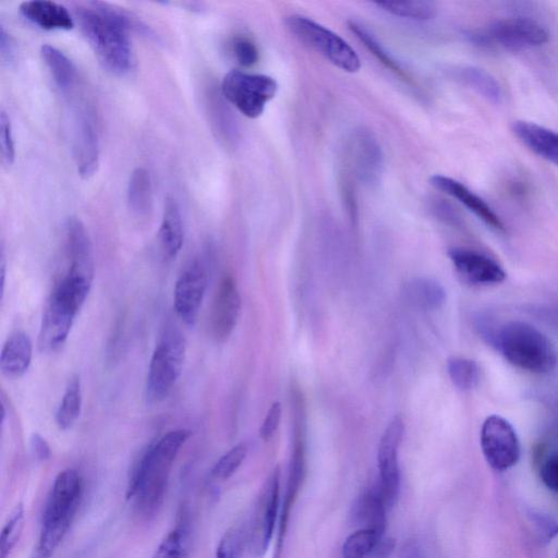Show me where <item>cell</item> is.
Segmentation results:
<instances>
[{
	"label": "cell",
	"mask_w": 558,
	"mask_h": 558,
	"mask_svg": "<svg viewBox=\"0 0 558 558\" xmlns=\"http://www.w3.org/2000/svg\"><path fill=\"white\" fill-rule=\"evenodd\" d=\"M206 288V269L199 260H194L179 276L173 289V308L184 324H195Z\"/></svg>",
	"instance_id": "obj_15"
},
{
	"label": "cell",
	"mask_w": 558,
	"mask_h": 558,
	"mask_svg": "<svg viewBox=\"0 0 558 558\" xmlns=\"http://www.w3.org/2000/svg\"><path fill=\"white\" fill-rule=\"evenodd\" d=\"M349 29L364 45V47L389 71L407 83L412 82L410 73L395 59V57L381 45V43L363 24L356 21L348 22Z\"/></svg>",
	"instance_id": "obj_26"
},
{
	"label": "cell",
	"mask_w": 558,
	"mask_h": 558,
	"mask_svg": "<svg viewBox=\"0 0 558 558\" xmlns=\"http://www.w3.org/2000/svg\"><path fill=\"white\" fill-rule=\"evenodd\" d=\"M247 454V446L238 444L227 451L213 466L210 476L217 481H226L231 477L243 463Z\"/></svg>",
	"instance_id": "obj_35"
},
{
	"label": "cell",
	"mask_w": 558,
	"mask_h": 558,
	"mask_svg": "<svg viewBox=\"0 0 558 558\" xmlns=\"http://www.w3.org/2000/svg\"><path fill=\"white\" fill-rule=\"evenodd\" d=\"M281 420V404L274 402L269 408L259 428V436L263 440H269L277 430Z\"/></svg>",
	"instance_id": "obj_41"
},
{
	"label": "cell",
	"mask_w": 558,
	"mask_h": 558,
	"mask_svg": "<svg viewBox=\"0 0 558 558\" xmlns=\"http://www.w3.org/2000/svg\"><path fill=\"white\" fill-rule=\"evenodd\" d=\"M387 505L379 486L363 493L353 504L351 521L359 529L373 530L384 536L387 524Z\"/></svg>",
	"instance_id": "obj_21"
},
{
	"label": "cell",
	"mask_w": 558,
	"mask_h": 558,
	"mask_svg": "<svg viewBox=\"0 0 558 558\" xmlns=\"http://www.w3.org/2000/svg\"><path fill=\"white\" fill-rule=\"evenodd\" d=\"M82 306L83 304L71 294L54 287L47 302L38 335V347L41 352H53L62 347Z\"/></svg>",
	"instance_id": "obj_10"
},
{
	"label": "cell",
	"mask_w": 558,
	"mask_h": 558,
	"mask_svg": "<svg viewBox=\"0 0 558 558\" xmlns=\"http://www.w3.org/2000/svg\"><path fill=\"white\" fill-rule=\"evenodd\" d=\"M284 23L299 41L323 56L335 66L350 73L360 70L361 60L355 50L329 28L298 14L288 16Z\"/></svg>",
	"instance_id": "obj_6"
},
{
	"label": "cell",
	"mask_w": 558,
	"mask_h": 558,
	"mask_svg": "<svg viewBox=\"0 0 558 558\" xmlns=\"http://www.w3.org/2000/svg\"><path fill=\"white\" fill-rule=\"evenodd\" d=\"M84 483L73 469L60 472L43 512L40 531L31 558H50L68 533L80 507Z\"/></svg>",
	"instance_id": "obj_4"
},
{
	"label": "cell",
	"mask_w": 558,
	"mask_h": 558,
	"mask_svg": "<svg viewBox=\"0 0 558 558\" xmlns=\"http://www.w3.org/2000/svg\"><path fill=\"white\" fill-rule=\"evenodd\" d=\"M404 433V423L395 416L385 429L378 445L377 463L380 475L378 485L388 508L397 501L400 487L398 451Z\"/></svg>",
	"instance_id": "obj_14"
},
{
	"label": "cell",
	"mask_w": 558,
	"mask_h": 558,
	"mask_svg": "<svg viewBox=\"0 0 558 558\" xmlns=\"http://www.w3.org/2000/svg\"><path fill=\"white\" fill-rule=\"evenodd\" d=\"M448 256L459 278L470 286L496 284L506 279L504 268L483 253L453 247L449 250Z\"/></svg>",
	"instance_id": "obj_17"
},
{
	"label": "cell",
	"mask_w": 558,
	"mask_h": 558,
	"mask_svg": "<svg viewBox=\"0 0 558 558\" xmlns=\"http://www.w3.org/2000/svg\"><path fill=\"white\" fill-rule=\"evenodd\" d=\"M24 524V508L22 504H19L12 511L9 520L4 524L1 538L0 549L1 558H8L11 550L19 541Z\"/></svg>",
	"instance_id": "obj_36"
},
{
	"label": "cell",
	"mask_w": 558,
	"mask_h": 558,
	"mask_svg": "<svg viewBox=\"0 0 558 558\" xmlns=\"http://www.w3.org/2000/svg\"><path fill=\"white\" fill-rule=\"evenodd\" d=\"M184 239L183 221L180 206L175 198L165 199L162 219L159 227L158 240L166 258H173L180 252Z\"/></svg>",
	"instance_id": "obj_24"
},
{
	"label": "cell",
	"mask_w": 558,
	"mask_h": 558,
	"mask_svg": "<svg viewBox=\"0 0 558 558\" xmlns=\"http://www.w3.org/2000/svg\"><path fill=\"white\" fill-rule=\"evenodd\" d=\"M20 12L31 23L45 31H70L74 26L68 9L54 1H24L20 4Z\"/></svg>",
	"instance_id": "obj_22"
},
{
	"label": "cell",
	"mask_w": 558,
	"mask_h": 558,
	"mask_svg": "<svg viewBox=\"0 0 558 558\" xmlns=\"http://www.w3.org/2000/svg\"><path fill=\"white\" fill-rule=\"evenodd\" d=\"M240 537L235 530H229L220 539L216 550V558H236Z\"/></svg>",
	"instance_id": "obj_42"
},
{
	"label": "cell",
	"mask_w": 558,
	"mask_h": 558,
	"mask_svg": "<svg viewBox=\"0 0 558 558\" xmlns=\"http://www.w3.org/2000/svg\"><path fill=\"white\" fill-rule=\"evenodd\" d=\"M396 546V542L393 538H381L377 545L375 546L374 550L371 555H373L374 558H388L391 553L393 551Z\"/></svg>",
	"instance_id": "obj_46"
},
{
	"label": "cell",
	"mask_w": 558,
	"mask_h": 558,
	"mask_svg": "<svg viewBox=\"0 0 558 558\" xmlns=\"http://www.w3.org/2000/svg\"><path fill=\"white\" fill-rule=\"evenodd\" d=\"M214 105L211 116L216 132L219 133L223 141L234 142L238 136V130L229 110L222 106L223 104L219 99L218 101L215 99Z\"/></svg>",
	"instance_id": "obj_37"
},
{
	"label": "cell",
	"mask_w": 558,
	"mask_h": 558,
	"mask_svg": "<svg viewBox=\"0 0 558 558\" xmlns=\"http://www.w3.org/2000/svg\"><path fill=\"white\" fill-rule=\"evenodd\" d=\"M529 312L558 333V303L533 305Z\"/></svg>",
	"instance_id": "obj_40"
},
{
	"label": "cell",
	"mask_w": 558,
	"mask_h": 558,
	"mask_svg": "<svg viewBox=\"0 0 558 558\" xmlns=\"http://www.w3.org/2000/svg\"><path fill=\"white\" fill-rule=\"evenodd\" d=\"M478 333L510 364L535 374H547L558 365V351L536 327L521 320L498 325L476 323Z\"/></svg>",
	"instance_id": "obj_3"
},
{
	"label": "cell",
	"mask_w": 558,
	"mask_h": 558,
	"mask_svg": "<svg viewBox=\"0 0 558 558\" xmlns=\"http://www.w3.org/2000/svg\"><path fill=\"white\" fill-rule=\"evenodd\" d=\"M349 158L357 179L376 185L384 171V155L377 140L365 130L355 131L349 141Z\"/></svg>",
	"instance_id": "obj_18"
},
{
	"label": "cell",
	"mask_w": 558,
	"mask_h": 558,
	"mask_svg": "<svg viewBox=\"0 0 558 558\" xmlns=\"http://www.w3.org/2000/svg\"><path fill=\"white\" fill-rule=\"evenodd\" d=\"M232 53L242 66L248 68L254 65L259 58L258 49L254 41L245 36H238L231 44Z\"/></svg>",
	"instance_id": "obj_39"
},
{
	"label": "cell",
	"mask_w": 558,
	"mask_h": 558,
	"mask_svg": "<svg viewBox=\"0 0 558 558\" xmlns=\"http://www.w3.org/2000/svg\"><path fill=\"white\" fill-rule=\"evenodd\" d=\"M241 312V296L234 278L226 275L218 283L209 313L210 333L225 341L234 330Z\"/></svg>",
	"instance_id": "obj_16"
},
{
	"label": "cell",
	"mask_w": 558,
	"mask_h": 558,
	"mask_svg": "<svg viewBox=\"0 0 558 558\" xmlns=\"http://www.w3.org/2000/svg\"><path fill=\"white\" fill-rule=\"evenodd\" d=\"M191 532L187 520L182 518L160 542L151 558H190Z\"/></svg>",
	"instance_id": "obj_29"
},
{
	"label": "cell",
	"mask_w": 558,
	"mask_h": 558,
	"mask_svg": "<svg viewBox=\"0 0 558 558\" xmlns=\"http://www.w3.org/2000/svg\"><path fill=\"white\" fill-rule=\"evenodd\" d=\"M40 54L61 93L68 97L77 92L78 73L75 64L51 45H43Z\"/></svg>",
	"instance_id": "obj_25"
},
{
	"label": "cell",
	"mask_w": 558,
	"mask_h": 558,
	"mask_svg": "<svg viewBox=\"0 0 558 558\" xmlns=\"http://www.w3.org/2000/svg\"><path fill=\"white\" fill-rule=\"evenodd\" d=\"M407 295L414 305L435 311L446 302V291L436 280L429 278H415L408 282Z\"/></svg>",
	"instance_id": "obj_27"
},
{
	"label": "cell",
	"mask_w": 558,
	"mask_h": 558,
	"mask_svg": "<svg viewBox=\"0 0 558 558\" xmlns=\"http://www.w3.org/2000/svg\"><path fill=\"white\" fill-rule=\"evenodd\" d=\"M381 535L373 530L359 529L342 545V558H366L372 554Z\"/></svg>",
	"instance_id": "obj_34"
},
{
	"label": "cell",
	"mask_w": 558,
	"mask_h": 558,
	"mask_svg": "<svg viewBox=\"0 0 558 558\" xmlns=\"http://www.w3.org/2000/svg\"><path fill=\"white\" fill-rule=\"evenodd\" d=\"M430 184L457 199L489 228L498 232H505V225L499 216L482 197L463 183L450 177L436 174L430 178Z\"/></svg>",
	"instance_id": "obj_19"
},
{
	"label": "cell",
	"mask_w": 558,
	"mask_h": 558,
	"mask_svg": "<svg viewBox=\"0 0 558 558\" xmlns=\"http://www.w3.org/2000/svg\"><path fill=\"white\" fill-rule=\"evenodd\" d=\"M277 90L278 84L271 76L239 70L228 72L221 82L223 98L251 119H256L264 112Z\"/></svg>",
	"instance_id": "obj_7"
},
{
	"label": "cell",
	"mask_w": 558,
	"mask_h": 558,
	"mask_svg": "<svg viewBox=\"0 0 558 558\" xmlns=\"http://www.w3.org/2000/svg\"><path fill=\"white\" fill-rule=\"evenodd\" d=\"M69 96L74 100L73 146L77 172L83 178L92 177L99 163V138L93 108L84 100Z\"/></svg>",
	"instance_id": "obj_12"
},
{
	"label": "cell",
	"mask_w": 558,
	"mask_h": 558,
	"mask_svg": "<svg viewBox=\"0 0 558 558\" xmlns=\"http://www.w3.org/2000/svg\"><path fill=\"white\" fill-rule=\"evenodd\" d=\"M380 10L395 16L414 20L427 21L436 15V4L425 0L414 1H388L375 3Z\"/></svg>",
	"instance_id": "obj_32"
},
{
	"label": "cell",
	"mask_w": 558,
	"mask_h": 558,
	"mask_svg": "<svg viewBox=\"0 0 558 558\" xmlns=\"http://www.w3.org/2000/svg\"><path fill=\"white\" fill-rule=\"evenodd\" d=\"M33 355L29 337L22 331L14 332L4 342L0 354V369L8 378H19L28 369Z\"/></svg>",
	"instance_id": "obj_23"
},
{
	"label": "cell",
	"mask_w": 558,
	"mask_h": 558,
	"mask_svg": "<svg viewBox=\"0 0 558 558\" xmlns=\"http://www.w3.org/2000/svg\"><path fill=\"white\" fill-rule=\"evenodd\" d=\"M459 77L482 95L484 98L494 104L502 100V89L498 81L486 70L476 66H465L459 71Z\"/></svg>",
	"instance_id": "obj_30"
},
{
	"label": "cell",
	"mask_w": 558,
	"mask_h": 558,
	"mask_svg": "<svg viewBox=\"0 0 558 558\" xmlns=\"http://www.w3.org/2000/svg\"><path fill=\"white\" fill-rule=\"evenodd\" d=\"M481 45H497L510 51L526 50L548 41L547 29L537 21L526 16L498 20L485 31L472 35Z\"/></svg>",
	"instance_id": "obj_9"
},
{
	"label": "cell",
	"mask_w": 558,
	"mask_h": 558,
	"mask_svg": "<svg viewBox=\"0 0 558 558\" xmlns=\"http://www.w3.org/2000/svg\"><path fill=\"white\" fill-rule=\"evenodd\" d=\"M280 469L276 466L260 492L254 512L250 547L254 556L262 557L272 538L279 509Z\"/></svg>",
	"instance_id": "obj_13"
},
{
	"label": "cell",
	"mask_w": 558,
	"mask_h": 558,
	"mask_svg": "<svg viewBox=\"0 0 558 558\" xmlns=\"http://www.w3.org/2000/svg\"><path fill=\"white\" fill-rule=\"evenodd\" d=\"M81 31L99 61L117 75L133 68L134 59L129 32L132 28L150 35V31L124 13L104 2H92L75 9Z\"/></svg>",
	"instance_id": "obj_1"
},
{
	"label": "cell",
	"mask_w": 558,
	"mask_h": 558,
	"mask_svg": "<svg viewBox=\"0 0 558 558\" xmlns=\"http://www.w3.org/2000/svg\"><path fill=\"white\" fill-rule=\"evenodd\" d=\"M300 393H293V447L289 462L286 495L279 515V527L274 558H280L291 509L302 486L306 471V445L303 404Z\"/></svg>",
	"instance_id": "obj_8"
},
{
	"label": "cell",
	"mask_w": 558,
	"mask_h": 558,
	"mask_svg": "<svg viewBox=\"0 0 558 558\" xmlns=\"http://www.w3.org/2000/svg\"><path fill=\"white\" fill-rule=\"evenodd\" d=\"M0 53L5 62H11L15 54L12 38L2 25L0 26Z\"/></svg>",
	"instance_id": "obj_44"
},
{
	"label": "cell",
	"mask_w": 558,
	"mask_h": 558,
	"mask_svg": "<svg viewBox=\"0 0 558 558\" xmlns=\"http://www.w3.org/2000/svg\"><path fill=\"white\" fill-rule=\"evenodd\" d=\"M191 434L185 428L168 432L150 445L137 462L126 497L141 515L155 514L162 504L173 463Z\"/></svg>",
	"instance_id": "obj_2"
},
{
	"label": "cell",
	"mask_w": 558,
	"mask_h": 558,
	"mask_svg": "<svg viewBox=\"0 0 558 558\" xmlns=\"http://www.w3.org/2000/svg\"><path fill=\"white\" fill-rule=\"evenodd\" d=\"M480 439L483 456L494 470L502 472L518 463L521 456L520 440L506 418L488 416L482 425Z\"/></svg>",
	"instance_id": "obj_11"
},
{
	"label": "cell",
	"mask_w": 558,
	"mask_h": 558,
	"mask_svg": "<svg viewBox=\"0 0 558 558\" xmlns=\"http://www.w3.org/2000/svg\"><path fill=\"white\" fill-rule=\"evenodd\" d=\"M557 558H558V556H557Z\"/></svg>",
	"instance_id": "obj_47"
},
{
	"label": "cell",
	"mask_w": 558,
	"mask_h": 558,
	"mask_svg": "<svg viewBox=\"0 0 558 558\" xmlns=\"http://www.w3.org/2000/svg\"><path fill=\"white\" fill-rule=\"evenodd\" d=\"M31 445L34 453L37 458L45 460L50 456V448L47 441L39 435L33 434L31 438Z\"/></svg>",
	"instance_id": "obj_45"
},
{
	"label": "cell",
	"mask_w": 558,
	"mask_h": 558,
	"mask_svg": "<svg viewBox=\"0 0 558 558\" xmlns=\"http://www.w3.org/2000/svg\"><path fill=\"white\" fill-rule=\"evenodd\" d=\"M128 204L136 216H147L153 205L150 175L144 168H136L128 183Z\"/></svg>",
	"instance_id": "obj_28"
},
{
	"label": "cell",
	"mask_w": 558,
	"mask_h": 558,
	"mask_svg": "<svg viewBox=\"0 0 558 558\" xmlns=\"http://www.w3.org/2000/svg\"><path fill=\"white\" fill-rule=\"evenodd\" d=\"M532 520L543 538L550 539L558 534V522L553 518L539 512H532Z\"/></svg>",
	"instance_id": "obj_43"
},
{
	"label": "cell",
	"mask_w": 558,
	"mask_h": 558,
	"mask_svg": "<svg viewBox=\"0 0 558 558\" xmlns=\"http://www.w3.org/2000/svg\"><path fill=\"white\" fill-rule=\"evenodd\" d=\"M82 408V388L77 375L73 376L65 388L56 412V423L60 429L70 428L80 416Z\"/></svg>",
	"instance_id": "obj_31"
},
{
	"label": "cell",
	"mask_w": 558,
	"mask_h": 558,
	"mask_svg": "<svg viewBox=\"0 0 558 558\" xmlns=\"http://www.w3.org/2000/svg\"><path fill=\"white\" fill-rule=\"evenodd\" d=\"M512 132L531 151L558 167V132L524 120L514 121Z\"/></svg>",
	"instance_id": "obj_20"
},
{
	"label": "cell",
	"mask_w": 558,
	"mask_h": 558,
	"mask_svg": "<svg viewBox=\"0 0 558 558\" xmlns=\"http://www.w3.org/2000/svg\"><path fill=\"white\" fill-rule=\"evenodd\" d=\"M0 146L2 162L11 166L15 159V145L10 118L3 110L0 113Z\"/></svg>",
	"instance_id": "obj_38"
},
{
	"label": "cell",
	"mask_w": 558,
	"mask_h": 558,
	"mask_svg": "<svg viewBox=\"0 0 558 558\" xmlns=\"http://www.w3.org/2000/svg\"><path fill=\"white\" fill-rule=\"evenodd\" d=\"M185 356V340L172 326L157 342L148 366L145 396L151 403L163 401L178 381Z\"/></svg>",
	"instance_id": "obj_5"
},
{
	"label": "cell",
	"mask_w": 558,
	"mask_h": 558,
	"mask_svg": "<svg viewBox=\"0 0 558 558\" xmlns=\"http://www.w3.org/2000/svg\"><path fill=\"white\" fill-rule=\"evenodd\" d=\"M447 372L452 384L463 391L473 389L480 380L477 363L468 357H450L447 362Z\"/></svg>",
	"instance_id": "obj_33"
}]
</instances>
